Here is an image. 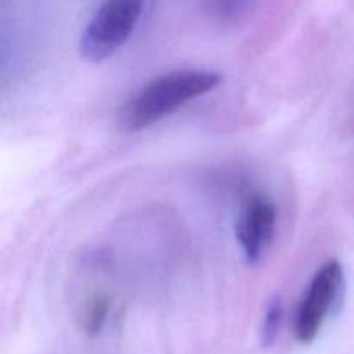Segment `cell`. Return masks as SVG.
<instances>
[{"label": "cell", "mask_w": 354, "mask_h": 354, "mask_svg": "<svg viewBox=\"0 0 354 354\" xmlns=\"http://www.w3.org/2000/svg\"><path fill=\"white\" fill-rule=\"evenodd\" d=\"M220 83L221 76L218 73L199 69H182L159 76L121 109V127L127 131L144 130L189 100L211 92Z\"/></svg>", "instance_id": "1"}, {"label": "cell", "mask_w": 354, "mask_h": 354, "mask_svg": "<svg viewBox=\"0 0 354 354\" xmlns=\"http://www.w3.org/2000/svg\"><path fill=\"white\" fill-rule=\"evenodd\" d=\"M145 0H104L80 40V54L90 62L111 57L130 38Z\"/></svg>", "instance_id": "2"}, {"label": "cell", "mask_w": 354, "mask_h": 354, "mask_svg": "<svg viewBox=\"0 0 354 354\" xmlns=\"http://www.w3.org/2000/svg\"><path fill=\"white\" fill-rule=\"evenodd\" d=\"M342 287H344V272L341 263L335 259L325 263L315 273L296 315L294 332L297 341L310 344L317 339L325 318L334 310L335 303L341 297Z\"/></svg>", "instance_id": "3"}, {"label": "cell", "mask_w": 354, "mask_h": 354, "mask_svg": "<svg viewBox=\"0 0 354 354\" xmlns=\"http://www.w3.org/2000/svg\"><path fill=\"white\" fill-rule=\"evenodd\" d=\"M277 225L275 204L265 196H251L237 220V239L249 263H258L272 245Z\"/></svg>", "instance_id": "4"}, {"label": "cell", "mask_w": 354, "mask_h": 354, "mask_svg": "<svg viewBox=\"0 0 354 354\" xmlns=\"http://www.w3.org/2000/svg\"><path fill=\"white\" fill-rule=\"evenodd\" d=\"M283 324V303L279 296L270 301L265 313V322H263V346H272L279 337V332Z\"/></svg>", "instance_id": "5"}, {"label": "cell", "mask_w": 354, "mask_h": 354, "mask_svg": "<svg viewBox=\"0 0 354 354\" xmlns=\"http://www.w3.org/2000/svg\"><path fill=\"white\" fill-rule=\"evenodd\" d=\"M107 311H109V304L107 299L102 296H97L90 301L88 308L85 313V330L88 335L99 334L102 328L104 322L107 318Z\"/></svg>", "instance_id": "6"}]
</instances>
